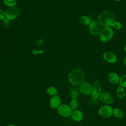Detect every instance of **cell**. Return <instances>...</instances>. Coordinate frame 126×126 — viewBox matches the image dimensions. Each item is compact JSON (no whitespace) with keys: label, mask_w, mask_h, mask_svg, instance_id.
I'll list each match as a JSON object with an SVG mask.
<instances>
[{"label":"cell","mask_w":126,"mask_h":126,"mask_svg":"<svg viewBox=\"0 0 126 126\" xmlns=\"http://www.w3.org/2000/svg\"><path fill=\"white\" fill-rule=\"evenodd\" d=\"M98 21L103 27L112 26L115 21V16L114 13L110 10H104L99 13L98 16Z\"/></svg>","instance_id":"1"},{"label":"cell","mask_w":126,"mask_h":126,"mask_svg":"<svg viewBox=\"0 0 126 126\" xmlns=\"http://www.w3.org/2000/svg\"><path fill=\"white\" fill-rule=\"evenodd\" d=\"M85 78L84 72L80 69L74 68L71 70L68 74L69 82L75 85H81L83 83Z\"/></svg>","instance_id":"2"},{"label":"cell","mask_w":126,"mask_h":126,"mask_svg":"<svg viewBox=\"0 0 126 126\" xmlns=\"http://www.w3.org/2000/svg\"><path fill=\"white\" fill-rule=\"evenodd\" d=\"M114 35V31L110 27H103L99 34V39L103 42L110 40Z\"/></svg>","instance_id":"3"},{"label":"cell","mask_w":126,"mask_h":126,"mask_svg":"<svg viewBox=\"0 0 126 126\" xmlns=\"http://www.w3.org/2000/svg\"><path fill=\"white\" fill-rule=\"evenodd\" d=\"M5 18L8 20H12L16 19L20 14V9L15 7H9L5 11Z\"/></svg>","instance_id":"4"},{"label":"cell","mask_w":126,"mask_h":126,"mask_svg":"<svg viewBox=\"0 0 126 126\" xmlns=\"http://www.w3.org/2000/svg\"><path fill=\"white\" fill-rule=\"evenodd\" d=\"M101 25L100 24L96 21H92L89 25V29L91 33L94 35L96 36L99 34L101 30Z\"/></svg>","instance_id":"5"},{"label":"cell","mask_w":126,"mask_h":126,"mask_svg":"<svg viewBox=\"0 0 126 126\" xmlns=\"http://www.w3.org/2000/svg\"><path fill=\"white\" fill-rule=\"evenodd\" d=\"M70 106L66 104L60 105L58 108V111L60 115L63 117H69L71 115L72 112Z\"/></svg>","instance_id":"6"},{"label":"cell","mask_w":126,"mask_h":126,"mask_svg":"<svg viewBox=\"0 0 126 126\" xmlns=\"http://www.w3.org/2000/svg\"><path fill=\"white\" fill-rule=\"evenodd\" d=\"M98 113L101 117L107 118L111 116V115H112L113 109L110 106L108 105H104L101 106L99 108L98 110Z\"/></svg>","instance_id":"7"},{"label":"cell","mask_w":126,"mask_h":126,"mask_svg":"<svg viewBox=\"0 0 126 126\" xmlns=\"http://www.w3.org/2000/svg\"><path fill=\"white\" fill-rule=\"evenodd\" d=\"M98 99L102 102L107 104H111L114 102V98L112 95L107 92L101 93L98 97Z\"/></svg>","instance_id":"8"},{"label":"cell","mask_w":126,"mask_h":126,"mask_svg":"<svg viewBox=\"0 0 126 126\" xmlns=\"http://www.w3.org/2000/svg\"><path fill=\"white\" fill-rule=\"evenodd\" d=\"M101 93V85L99 81L96 80L94 84L92 91L91 93L92 96L94 98H98Z\"/></svg>","instance_id":"9"},{"label":"cell","mask_w":126,"mask_h":126,"mask_svg":"<svg viewBox=\"0 0 126 126\" xmlns=\"http://www.w3.org/2000/svg\"><path fill=\"white\" fill-rule=\"evenodd\" d=\"M93 89L92 86L88 82L82 83L80 86V92L85 95H88L91 94Z\"/></svg>","instance_id":"10"},{"label":"cell","mask_w":126,"mask_h":126,"mask_svg":"<svg viewBox=\"0 0 126 126\" xmlns=\"http://www.w3.org/2000/svg\"><path fill=\"white\" fill-rule=\"evenodd\" d=\"M103 57L105 61L110 63H115L117 60L116 56L112 52L107 51L105 52L103 55Z\"/></svg>","instance_id":"11"},{"label":"cell","mask_w":126,"mask_h":126,"mask_svg":"<svg viewBox=\"0 0 126 126\" xmlns=\"http://www.w3.org/2000/svg\"><path fill=\"white\" fill-rule=\"evenodd\" d=\"M61 103V100L59 96L55 95L54 96L50 101V105L53 109L58 108L60 106Z\"/></svg>","instance_id":"12"},{"label":"cell","mask_w":126,"mask_h":126,"mask_svg":"<svg viewBox=\"0 0 126 126\" xmlns=\"http://www.w3.org/2000/svg\"><path fill=\"white\" fill-rule=\"evenodd\" d=\"M120 77L116 73L112 72L108 74V79L109 81L114 84H116L119 83L120 81Z\"/></svg>","instance_id":"13"},{"label":"cell","mask_w":126,"mask_h":126,"mask_svg":"<svg viewBox=\"0 0 126 126\" xmlns=\"http://www.w3.org/2000/svg\"><path fill=\"white\" fill-rule=\"evenodd\" d=\"M71 116L73 120L75 121L79 122L82 120L83 119V113L80 110H75L72 112Z\"/></svg>","instance_id":"14"},{"label":"cell","mask_w":126,"mask_h":126,"mask_svg":"<svg viewBox=\"0 0 126 126\" xmlns=\"http://www.w3.org/2000/svg\"><path fill=\"white\" fill-rule=\"evenodd\" d=\"M79 22L84 25H89L91 22V19L87 16L83 15L79 18Z\"/></svg>","instance_id":"15"},{"label":"cell","mask_w":126,"mask_h":126,"mask_svg":"<svg viewBox=\"0 0 126 126\" xmlns=\"http://www.w3.org/2000/svg\"><path fill=\"white\" fill-rule=\"evenodd\" d=\"M116 93L118 97L120 99H123L125 96V91L122 86H119L117 88Z\"/></svg>","instance_id":"16"},{"label":"cell","mask_w":126,"mask_h":126,"mask_svg":"<svg viewBox=\"0 0 126 126\" xmlns=\"http://www.w3.org/2000/svg\"><path fill=\"white\" fill-rule=\"evenodd\" d=\"M113 114L117 118H122L124 117V113L121 109L119 108H115L113 110Z\"/></svg>","instance_id":"17"},{"label":"cell","mask_w":126,"mask_h":126,"mask_svg":"<svg viewBox=\"0 0 126 126\" xmlns=\"http://www.w3.org/2000/svg\"><path fill=\"white\" fill-rule=\"evenodd\" d=\"M3 1L8 7L15 6L17 4V0H3Z\"/></svg>","instance_id":"18"},{"label":"cell","mask_w":126,"mask_h":126,"mask_svg":"<svg viewBox=\"0 0 126 126\" xmlns=\"http://www.w3.org/2000/svg\"><path fill=\"white\" fill-rule=\"evenodd\" d=\"M47 93L51 95L55 96L56 95V94H58V91L55 88L53 87H51L47 89Z\"/></svg>","instance_id":"19"},{"label":"cell","mask_w":126,"mask_h":126,"mask_svg":"<svg viewBox=\"0 0 126 126\" xmlns=\"http://www.w3.org/2000/svg\"><path fill=\"white\" fill-rule=\"evenodd\" d=\"M70 94L72 98V99H76L79 96V92L77 89L76 88H73L70 92Z\"/></svg>","instance_id":"20"},{"label":"cell","mask_w":126,"mask_h":126,"mask_svg":"<svg viewBox=\"0 0 126 126\" xmlns=\"http://www.w3.org/2000/svg\"><path fill=\"white\" fill-rule=\"evenodd\" d=\"M119 83L121 86L123 88H126V74L123 75L120 78Z\"/></svg>","instance_id":"21"},{"label":"cell","mask_w":126,"mask_h":126,"mask_svg":"<svg viewBox=\"0 0 126 126\" xmlns=\"http://www.w3.org/2000/svg\"><path fill=\"white\" fill-rule=\"evenodd\" d=\"M78 106V102L76 99H72L70 102V108L72 110H76Z\"/></svg>","instance_id":"22"},{"label":"cell","mask_w":126,"mask_h":126,"mask_svg":"<svg viewBox=\"0 0 126 126\" xmlns=\"http://www.w3.org/2000/svg\"><path fill=\"white\" fill-rule=\"evenodd\" d=\"M112 26L115 30H120V29H121V28L122 27V24H121V23L120 22L116 21H115L113 23Z\"/></svg>","instance_id":"23"},{"label":"cell","mask_w":126,"mask_h":126,"mask_svg":"<svg viewBox=\"0 0 126 126\" xmlns=\"http://www.w3.org/2000/svg\"><path fill=\"white\" fill-rule=\"evenodd\" d=\"M5 18V11L0 8V20H3Z\"/></svg>","instance_id":"24"},{"label":"cell","mask_w":126,"mask_h":126,"mask_svg":"<svg viewBox=\"0 0 126 126\" xmlns=\"http://www.w3.org/2000/svg\"><path fill=\"white\" fill-rule=\"evenodd\" d=\"M124 63L126 66V57L125 58V59L124 60Z\"/></svg>","instance_id":"25"},{"label":"cell","mask_w":126,"mask_h":126,"mask_svg":"<svg viewBox=\"0 0 126 126\" xmlns=\"http://www.w3.org/2000/svg\"><path fill=\"white\" fill-rule=\"evenodd\" d=\"M124 51H125V53H126V44H125V47H124Z\"/></svg>","instance_id":"26"},{"label":"cell","mask_w":126,"mask_h":126,"mask_svg":"<svg viewBox=\"0 0 126 126\" xmlns=\"http://www.w3.org/2000/svg\"><path fill=\"white\" fill-rule=\"evenodd\" d=\"M115 1H121V0H114Z\"/></svg>","instance_id":"27"},{"label":"cell","mask_w":126,"mask_h":126,"mask_svg":"<svg viewBox=\"0 0 126 126\" xmlns=\"http://www.w3.org/2000/svg\"><path fill=\"white\" fill-rule=\"evenodd\" d=\"M8 126H14V125H9Z\"/></svg>","instance_id":"28"}]
</instances>
